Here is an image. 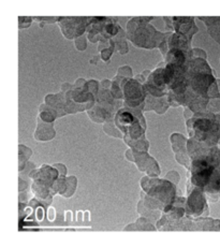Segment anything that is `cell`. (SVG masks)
Masks as SVG:
<instances>
[{"label":"cell","mask_w":220,"mask_h":248,"mask_svg":"<svg viewBox=\"0 0 220 248\" xmlns=\"http://www.w3.org/2000/svg\"><path fill=\"white\" fill-rule=\"evenodd\" d=\"M154 17H134L127 25V38L134 46L142 48L159 47L170 33L156 31L149 22Z\"/></svg>","instance_id":"cell-1"},{"label":"cell","mask_w":220,"mask_h":248,"mask_svg":"<svg viewBox=\"0 0 220 248\" xmlns=\"http://www.w3.org/2000/svg\"><path fill=\"white\" fill-rule=\"evenodd\" d=\"M192 57L206 59L207 55H206V53H205L201 48H192Z\"/></svg>","instance_id":"cell-12"},{"label":"cell","mask_w":220,"mask_h":248,"mask_svg":"<svg viewBox=\"0 0 220 248\" xmlns=\"http://www.w3.org/2000/svg\"><path fill=\"white\" fill-rule=\"evenodd\" d=\"M32 17L29 16H19L18 17V27L19 28H27L31 26Z\"/></svg>","instance_id":"cell-10"},{"label":"cell","mask_w":220,"mask_h":248,"mask_svg":"<svg viewBox=\"0 0 220 248\" xmlns=\"http://www.w3.org/2000/svg\"><path fill=\"white\" fill-rule=\"evenodd\" d=\"M87 38L85 36H81L76 39V47L79 49V51H84L87 46Z\"/></svg>","instance_id":"cell-9"},{"label":"cell","mask_w":220,"mask_h":248,"mask_svg":"<svg viewBox=\"0 0 220 248\" xmlns=\"http://www.w3.org/2000/svg\"><path fill=\"white\" fill-rule=\"evenodd\" d=\"M117 77H132V71L128 66H124L118 70Z\"/></svg>","instance_id":"cell-11"},{"label":"cell","mask_w":220,"mask_h":248,"mask_svg":"<svg viewBox=\"0 0 220 248\" xmlns=\"http://www.w3.org/2000/svg\"><path fill=\"white\" fill-rule=\"evenodd\" d=\"M93 19L94 17H63L58 25L67 39H77L83 36Z\"/></svg>","instance_id":"cell-3"},{"label":"cell","mask_w":220,"mask_h":248,"mask_svg":"<svg viewBox=\"0 0 220 248\" xmlns=\"http://www.w3.org/2000/svg\"><path fill=\"white\" fill-rule=\"evenodd\" d=\"M124 93L129 106L137 107L143 101L145 97V88L137 81L126 80L124 82Z\"/></svg>","instance_id":"cell-5"},{"label":"cell","mask_w":220,"mask_h":248,"mask_svg":"<svg viewBox=\"0 0 220 248\" xmlns=\"http://www.w3.org/2000/svg\"><path fill=\"white\" fill-rule=\"evenodd\" d=\"M207 27V31L215 41L220 44V16H205L198 17Z\"/></svg>","instance_id":"cell-6"},{"label":"cell","mask_w":220,"mask_h":248,"mask_svg":"<svg viewBox=\"0 0 220 248\" xmlns=\"http://www.w3.org/2000/svg\"><path fill=\"white\" fill-rule=\"evenodd\" d=\"M198 140L207 145H220V117L217 115H202L194 123Z\"/></svg>","instance_id":"cell-2"},{"label":"cell","mask_w":220,"mask_h":248,"mask_svg":"<svg viewBox=\"0 0 220 248\" xmlns=\"http://www.w3.org/2000/svg\"><path fill=\"white\" fill-rule=\"evenodd\" d=\"M122 28H121V31H119L116 36H115V39H114V43H118V41L121 40V37H122ZM117 49L119 51V53L121 54H126L128 52V47H127V44H126V41H123L122 44H119V46L117 47Z\"/></svg>","instance_id":"cell-7"},{"label":"cell","mask_w":220,"mask_h":248,"mask_svg":"<svg viewBox=\"0 0 220 248\" xmlns=\"http://www.w3.org/2000/svg\"><path fill=\"white\" fill-rule=\"evenodd\" d=\"M170 23L168 25L176 33L183 34L191 40V38L199 29L194 25V17H166Z\"/></svg>","instance_id":"cell-4"},{"label":"cell","mask_w":220,"mask_h":248,"mask_svg":"<svg viewBox=\"0 0 220 248\" xmlns=\"http://www.w3.org/2000/svg\"><path fill=\"white\" fill-rule=\"evenodd\" d=\"M114 47H115V43H114L113 40H111V42H110V47L104 48L103 51L101 52V58H102V61L108 62L109 59L111 58V55H112L113 51H114Z\"/></svg>","instance_id":"cell-8"}]
</instances>
